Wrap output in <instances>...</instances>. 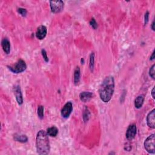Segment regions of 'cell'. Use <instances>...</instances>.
<instances>
[{"label":"cell","mask_w":155,"mask_h":155,"mask_svg":"<svg viewBox=\"0 0 155 155\" xmlns=\"http://www.w3.org/2000/svg\"><path fill=\"white\" fill-rule=\"evenodd\" d=\"M115 91V79L112 76L105 78L99 87V94L104 102H109L113 96Z\"/></svg>","instance_id":"1"},{"label":"cell","mask_w":155,"mask_h":155,"mask_svg":"<svg viewBox=\"0 0 155 155\" xmlns=\"http://www.w3.org/2000/svg\"><path fill=\"white\" fill-rule=\"evenodd\" d=\"M36 148L40 154H47L51 150L47 133L42 130L39 131L36 137Z\"/></svg>","instance_id":"2"},{"label":"cell","mask_w":155,"mask_h":155,"mask_svg":"<svg viewBox=\"0 0 155 155\" xmlns=\"http://www.w3.org/2000/svg\"><path fill=\"white\" fill-rule=\"evenodd\" d=\"M7 68L13 73L18 74L23 72L27 68V65L23 59H19L17 63L13 65H7Z\"/></svg>","instance_id":"3"},{"label":"cell","mask_w":155,"mask_h":155,"mask_svg":"<svg viewBox=\"0 0 155 155\" xmlns=\"http://www.w3.org/2000/svg\"><path fill=\"white\" fill-rule=\"evenodd\" d=\"M144 147L146 151L150 154L155 153V135L149 136L144 142Z\"/></svg>","instance_id":"4"},{"label":"cell","mask_w":155,"mask_h":155,"mask_svg":"<svg viewBox=\"0 0 155 155\" xmlns=\"http://www.w3.org/2000/svg\"><path fill=\"white\" fill-rule=\"evenodd\" d=\"M50 7L52 12L54 13H58L61 12L64 7V3L61 0L57 1H50Z\"/></svg>","instance_id":"5"},{"label":"cell","mask_w":155,"mask_h":155,"mask_svg":"<svg viewBox=\"0 0 155 155\" xmlns=\"http://www.w3.org/2000/svg\"><path fill=\"white\" fill-rule=\"evenodd\" d=\"M72 111H73V104L71 103V102L69 101L64 105L61 110V114L63 118L67 119L69 117Z\"/></svg>","instance_id":"6"},{"label":"cell","mask_w":155,"mask_h":155,"mask_svg":"<svg viewBox=\"0 0 155 155\" xmlns=\"http://www.w3.org/2000/svg\"><path fill=\"white\" fill-rule=\"evenodd\" d=\"M137 133V127L134 124H131L129 126L126 131V137L129 141H131L135 137Z\"/></svg>","instance_id":"7"},{"label":"cell","mask_w":155,"mask_h":155,"mask_svg":"<svg viewBox=\"0 0 155 155\" xmlns=\"http://www.w3.org/2000/svg\"><path fill=\"white\" fill-rule=\"evenodd\" d=\"M13 92L14 95L15 96L16 101L19 105H22L23 103V94L21 92V87L19 85H16L13 87Z\"/></svg>","instance_id":"8"},{"label":"cell","mask_w":155,"mask_h":155,"mask_svg":"<svg viewBox=\"0 0 155 155\" xmlns=\"http://www.w3.org/2000/svg\"><path fill=\"white\" fill-rule=\"evenodd\" d=\"M47 33V27L44 25H41L37 28L35 34L36 37L38 39V40H42L46 36Z\"/></svg>","instance_id":"9"},{"label":"cell","mask_w":155,"mask_h":155,"mask_svg":"<svg viewBox=\"0 0 155 155\" xmlns=\"http://www.w3.org/2000/svg\"><path fill=\"white\" fill-rule=\"evenodd\" d=\"M147 124L152 129L155 128V110L153 109L147 115Z\"/></svg>","instance_id":"10"},{"label":"cell","mask_w":155,"mask_h":155,"mask_svg":"<svg viewBox=\"0 0 155 155\" xmlns=\"http://www.w3.org/2000/svg\"><path fill=\"white\" fill-rule=\"evenodd\" d=\"M93 93L91 92H83L80 94V98L81 101L87 102L91 100V99L93 98Z\"/></svg>","instance_id":"11"},{"label":"cell","mask_w":155,"mask_h":155,"mask_svg":"<svg viewBox=\"0 0 155 155\" xmlns=\"http://www.w3.org/2000/svg\"><path fill=\"white\" fill-rule=\"evenodd\" d=\"M1 46L4 52L6 54H9L10 52V42L7 38H4L1 41Z\"/></svg>","instance_id":"12"},{"label":"cell","mask_w":155,"mask_h":155,"mask_svg":"<svg viewBox=\"0 0 155 155\" xmlns=\"http://www.w3.org/2000/svg\"><path fill=\"white\" fill-rule=\"evenodd\" d=\"M13 139L15 141L21 143H26L28 141V137H27L26 135L18 133H16L14 135Z\"/></svg>","instance_id":"13"},{"label":"cell","mask_w":155,"mask_h":155,"mask_svg":"<svg viewBox=\"0 0 155 155\" xmlns=\"http://www.w3.org/2000/svg\"><path fill=\"white\" fill-rule=\"evenodd\" d=\"M144 101V96L140 95L138 96L135 101V106L136 108L140 109L142 107V105Z\"/></svg>","instance_id":"14"},{"label":"cell","mask_w":155,"mask_h":155,"mask_svg":"<svg viewBox=\"0 0 155 155\" xmlns=\"http://www.w3.org/2000/svg\"><path fill=\"white\" fill-rule=\"evenodd\" d=\"M81 79V71L79 67H76L74 71V84L78 85Z\"/></svg>","instance_id":"15"},{"label":"cell","mask_w":155,"mask_h":155,"mask_svg":"<svg viewBox=\"0 0 155 155\" xmlns=\"http://www.w3.org/2000/svg\"><path fill=\"white\" fill-rule=\"evenodd\" d=\"M47 133L49 136L51 137H55L57 136L58 133V129L57 127L53 126L51 127H49L47 129Z\"/></svg>","instance_id":"16"},{"label":"cell","mask_w":155,"mask_h":155,"mask_svg":"<svg viewBox=\"0 0 155 155\" xmlns=\"http://www.w3.org/2000/svg\"><path fill=\"white\" fill-rule=\"evenodd\" d=\"M90 113L89 110L88 108L86 107L84 109V112H83V114H82V118H83V121H84V123H87V122L90 119Z\"/></svg>","instance_id":"17"},{"label":"cell","mask_w":155,"mask_h":155,"mask_svg":"<svg viewBox=\"0 0 155 155\" xmlns=\"http://www.w3.org/2000/svg\"><path fill=\"white\" fill-rule=\"evenodd\" d=\"M94 66H95V53L92 52L90 55V62H89V68L91 71H93Z\"/></svg>","instance_id":"18"},{"label":"cell","mask_w":155,"mask_h":155,"mask_svg":"<svg viewBox=\"0 0 155 155\" xmlns=\"http://www.w3.org/2000/svg\"><path fill=\"white\" fill-rule=\"evenodd\" d=\"M44 109L42 106H39L38 107V116L40 119L44 118Z\"/></svg>","instance_id":"19"},{"label":"cell","mask_w":155,"mask_h":155,"mask_svg":"<svg viewBox=\"0 0 155 155\" xmlns=\"http://www.w3.org/2000/svg\"><path fill=\"white\" fill-rule=\"evenodd\" d=\"M154 69H155V65L153 64L151 67L150 70H149V75H150V76L152 78L153 80L155 79V70H154Z\"/></svg>","instance_id":"20"},{"label":"cell","mask_w":155,"mask_h":155,"mask_svg":"<svg viewBox=\"0 0 155 155\" xmlns=\"http://www.w3.org/2000/svg\"><path fill=\"white\" fill-rule=\"evenodd\" d=\"M90 25L93 29L95 30L98 28V24L96 23V20H95V18H92V20L90 21Z\"/></svg>","instance_id":"21"},{"label":"cell","mask_w":155,"mask_h":155,"mask_svg":"<svg viewBox=\"0 0 155 155\" xmlns=\"http://www.w3.org/2000/svg\"><path fill=\"white\" fill-rule=\"evenodd\" d=\"M41 54H42V56L44 61H45L46 63H48L49 59V58L47 57V52H46L45 49H43L41 50Z\"/></svg>","instance_id":"22"},{"label":"cell","mask_w":155,"mask_h":155,"mask_svg":"<svg viewBox=\"0 0 155 155\" xmlns=\"http://www.w3.org/2000/svg\"><path fill=\"white\" fill-rule=\"evenodd\" d=\"M17 11H18V12L22 16H24H24H26L27 13L26 9H23V8H18V10H17Z\"/></svg>","instance_id":"23"},{"label":"cell","mask_w":155,"mask_h":155,"mask_svg":"<svg viewBox=\"0 0 155 155\" xmlns=\"http://www.w3.org/2000/svg\"><path fill=\"white\" fill-rule=\"evenodd\" d=\"M148 20H149V12H147L145 13L144 15V25L146 26L148 22Z\"/></svg>","instance_id":"24"},{"label":"cell","mask_w":155,"mask_h":155,"mask_svg":"<svg viewBox=\"0 0 155 155\" xmlns=\"http://www.w3.org/2000/svg\"><path fill=\"white\" fill-rule=\"evenodd\" d=\"M124 149L126 151H130L131 150V147L129 144H127L125 146Z\"/></svg>","instance_id":"25"},{"label":"cell","mask_w":155,"mask_h":155,"mask_svg":"<svg viewBox=\"0 0 155 155\" xmlns=\"http://www.w3.org/2000/svg\"><path fill=\"white\" fill-rule=\"evenodd\" d=\"M154 93H155V92H154V87H153V89H152V97H153V99H155Z\"/></svg>","instance_id":"26"},{"label":"cell","mask_w":155,"mask_h":155,"mask_svg":"<svg viewBox=\"0 0 155 155\" xmlns=\"http://www.w3.org/2000/svg\"><path fill=\"white\" fill-rule=\"evenodd\" d=\"M151 27H152V29L153 31L155 30V28H154V21H153L152 22V24Z\"/></svg>","instance_id":"27"},{"label":"cell","mask_w":155,"mask_h":155,"mask_svg":"<svg viewBox=\"0 0 155 155\" xmlns=\"http://www.w3.org/2000/svg\"><path fill=\"white\" fill-rule=\"evenodd\" d=\"M154 59V51H153V53H152V55L150 57V60L152 61V60H153Z\"/></svg>","instance_id":"28"},{"label":"cell","mask_w":155,"mask_h":155,"mask_svg":"<svg viewBox=\"0 0 155 155\" xmlns=\"http://www.w3.org/2000/svg\"><path fill=\"white\" fill-rule=\"evenodd\" d=\"M81 64H84V58H81Z\"/></svg>","instance_id":"29"}]
</instances>
